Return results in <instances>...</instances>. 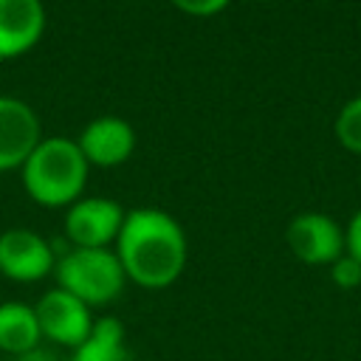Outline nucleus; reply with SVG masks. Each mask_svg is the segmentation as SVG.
<instances>
[{"mask_svg": "<svg viewBox=\"0 0 361 361\" xmlns=\"http://www.w3.org/2000/svg\"><path fill=\"white\" fill-rule=\"evenodd\" d=\"M127 282L144 290H164L175 285L189 259L183 226L164 209L138 206L124 214L113 245Z\"/></svg>", "mask_w": 361, "mask_h": 361, "instance_id": "1", "label": "nucleus"}, {"mask_svg": "<svg viewBox=\"0 0 361 361\" xmlns=\"http://www.w3.org/2000/svg\"><path fill=\"white\" fill-rule=\"evenodd\" d=\"M90 164L76 141L62 135L42 138L23 164V186L28 197L45 209H68L85 192Z\"/></svg>", "mask_w": 361, "mask_h": 361, "instance_id": "2", "label": "nucleus"}, {"mask_svg": "<svg viewBox=\"0 0 361 361\" xmlns=\"http://www.w3.org/2000/svg\"><path fill=\"white\" fill-rule=\"evenodd\" d=\"M56 288L68 290L90 310L116 302L127 285L124 268L113 248H68L56 254Z\"/></svg>", "mask_w": 361, "mask_h": 361, "instance_id": "3", "label": "nucleus"}, {"mask_svg": "<svg viewBox=\"0 0 361 361\" xmlns=\"http://www.w3.org/2000/svg\"><path fill=\"white\" fill-rule=\"evenodd\" d=\"M34 310H37L42 341H48L51 347H62V350H76L96 324L93 310L56 285L48 288L37 299Z\"/></svg>", "mask_w": 361, "mask_h": 361, "instance_id": "4", "label": "nucleus"}, {"mask_svg": "<svg viewBox=\"0 0 361 361\" xmlns=\"http://www.w3.org/2000/svg\"><path fill=\"white\" fill-rule=\"evenodd\" d=\"M124 209L113 197H79L65 212V237L71 248H110L124 223Z\"/></svg>", "mask_w": 361, "mask_h": 361, "instance_id": "5", "label": "nucleus"}, {"mask_svg": "<svg viewBox=\"0 0 361 361\" xmlns=\"http://www.w3.org/2000/svg\"><path fill=\"white\" fill-rule=\"evenodd\" d=\"M56 248L39 231L6 228L0 234V274L11 282L31 285L54 274Z\"/></svg>", "mask_w": 361, "mask_h": 361, "instance_id": "6", "label": "nucleus"}, {"mask_svg": "<svg viewBox=\"0 0 361 361\" xmlns=\"http://www.w3.org/2000/svg\"><path fill=\"white\" fill-rule=\"evenodd\" d=\"M285 243L299 262L330 268L344 254V228L322 212H302L288 223Z\"/></svg>", "mask_w": 361, "mask_h": 361, "instance_id": "7", "label": "nucleus"}, {"mask_svg": "<svg viewBox=\"0 0 361 361\" xmlns=\"http://www.w3.org/2000/svg\"><path fill=\"white\" fill-rule=\"evenodd\" d=\"M42 141L37 113L14 96H0V172L23 169L34 147Z\"/></svg>", "mask_w": 361, "mask_h": 361, "instance_id": "8", "label": "nucleus"}, {"mask_svg": "<svg viewBox=\"0 0 361 361\" xmlns=\"http://www.w3.org/2000/svg\"><path fill=\"white\" fill-rule=\"evenodd\" d=\"M85 161L90 166H121L135 152V130L121 116H99L76 138Z\"/></svg>", "mask_w": 361, "mask_h": 361, "instance_id": "9", "label": "nucleus"}, {"mask_svg": "<svg viewBox=\"0 0 361 361\" xmlns=\"http://www.w3.org/2000/svg\"><path fill=\"white\" fill-rule=\"evenodd\" d=\"M45 34L42 0H0V59L28 54Z\"/></svg>", "mask_w": 361, "mask_h": 361, "instance_id": "10", "label": "nucleus"}, {"mask_svg": "<svg viewBox=\"0 0 361 361\" xmlns=\"http://www.w3.org/2000/svg\"><path fill=\"white\" fill-rule=\"evenodd\" d=\"M39 344H42V333L34 305L20 299L0 302V353L17 358Z\"/></svg>", "mask_w": 361, "mask_h": 361, "instance_id": "11", "label": "nucleus"}, {"mask_svg": "<svg viewBox=\"0 0 361 361\" xmlns=\"http://www.w3.org/2000/svg\"><path fill=\"white\" fill-rule=\"evenodd\" d=\"M68 361H135L130 344H127V330L121 319L116 316H102L96 319L90 336L71 350Z\"/></svg>", "mask_w": 361, "mask_h": 361, "instance_id": "12", "label": "nucleus"}, {"mask_svg": "<svg viewBox=\"0 0 361 361\" xmlns=\"http://www.w3.org/2000/svg\"><path fill=\"white\" fill-rule=\"evenodd\" d=\"M336 138L344 149L361 155V96L350 99L336 116Z\"/></svg>", "mask_w": 361, "mask_h": 361, "instance_id": "13", "label": "nucleus"}, {"mask_svg": "<svg viewBox=\"0 0 361 361\" xmlns=\"http://www.w3.org/2000/svg\"><path fill=\"white\" fill-rule=\"evenodd\" d=\"M330 279H333L336 288H341V290H355V288H361V262L353 259L350 254H341V257L330 265Z\"/></svg>", "mask_w": 361, "mask_h": 361, "instance_id": "14", "label": "nucleus"}, {"mask_svg": "<svg viewBox=\"0 0 361 361\" xmlns=\"http://www.w3.org/2000/svg\"><path fill=\"white\" fill-rule=\"evenodd\" d=\"M175 8H180L183 14H192V17H212V14H220L231 0H169Z\"/></svg>", "mask_w": 361, "mask_h": 361, "instance_id": "15", "label": "nucleus"}, {"mask_svg": "<svg viewBox=\"0 0 361 361\" xmlns=\"http://www.w3.org/2000/svg\"><path fill=\"white\" fill-rule=\"evenodd\" d=\"M344 254H350L353 259L361 262V209L350 217V223L344 228Z\"/></svg>", "mask_w": 361, "mask_h": 361, "instance_id": "16", "label": "nucleus"}, {"mask_svg": "<svg viewBox=\"0 0 361 361\" xmlns=\"http://www.w3.org/2000/svg\"><path fill=\"white\" fill-rule=\"evenodd\" d=\"M11 361H62V358H59V353H56L54 347L39 344V347H34V350H28V353H23V355L11 358Z\"/></svg>", "mask_w": 361, "mask_h": 361, "instance_id": "17", "label": "nucleus"}]
</instances>
